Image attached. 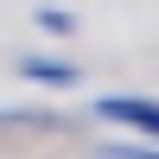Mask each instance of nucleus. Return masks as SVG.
Instances as JSON below:
<instances>
[{"mask_svg": "<svg viewBox=\"0 0 159 159\" xmlns=\"http://www.w3.org/2000/svg\"><path fill=\"white\" fill-rule=\"evenodd\" d=\"M89 115H96V121H115V127H134V134H147V140H159V102H147V96H102Z\"/></svg>", "mask_w": 159, "mask_h": 159, "instance_id": "1", "label": "nucleus"}, {"mask_svg": "<svg viewBox=\"0 0 159 159\" xmlns=\"http://www.w3.org/2000/svg\"><path fill=\"white\" fill-rule=\"evenodd\" d=\"M19 70L32 83H45V89H70L76 83V64H64V57H19Z\"/></svg>", "mask_w": 159, "mask_h": 159, "instance_id": "2", "label": "nucleus"}, {"mask_svg": "<svg viewBox=\"0 0 159 159\" xmlns=\"http://www.w3.org/2000/svg\"><path fill=\"white\" fill-rule=\"evenodd\" d=\"M38 25H45V32H64V38L76 32V19H70V13H57V7H38Z\"/></svg>", "mask_w": 159, "mask_h": 159, "instance_id": "3", "label": "nucleus"}, {"mask_svg": "<svg viewBox=\"0 0 159 159\" xmlns=\"http://www.w3.org/2000/svg\"><path fill=\"white\" fill-rule=\"evenodd\" d=\"M102 159H159V147H108Z\"/></svg>", "mask_w": 159, "mask_h": 159, "instance_id": "4", "label": "nucleus"}]
</instances>
